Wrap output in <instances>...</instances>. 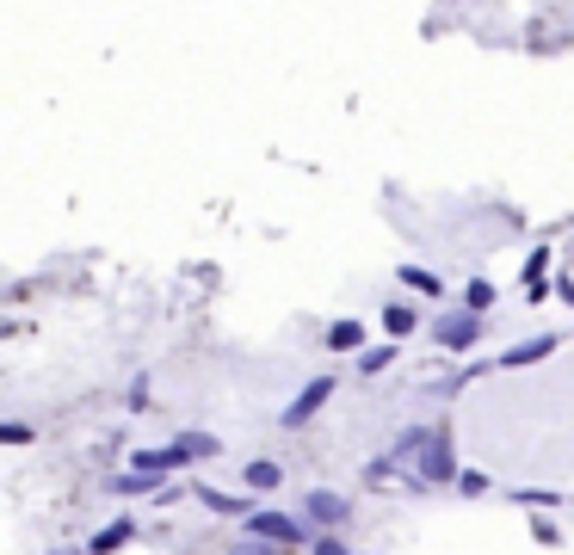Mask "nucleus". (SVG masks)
<instances>
[{"instance_id": "obj_14", "label": "nucleus", "mask_w": 574, "mask_h": 555, "mask_svg": "<svg viewBox=\"0 0 574 555\" xmlns=\"http://www.w3.org/2000/svg\"><path fill=\"white\" fill-rule=\"evenodd\" d=\"M161 488V475H124L118 481V494H155Z\"/></svg>"}, {"instance_id": "obj_16", "label": "nucleus", "mask_w": 574, "mask_h": 555, "mask_svg": "<svg viewBox=\"0 0 574 555\" xmlns=\"http://www.w3.org/2000/svg\"><path fill=\"white\" fill-rule=\"evenodd\" d=\"M389 358H396V352H389V346H377V352H365V358H358V370H383Z\"/></svg>"}, {"instance_id": "obj_4", "label": "nucleus", "mask_w": 574, "mask_h": 555, "mask_svg": "<svg viewBox=\"0 0 574 555\" xmlns=\"http://www.w3.org/2000/svg\"><path fill=\"white\" fill-rule=\"evenodd\" d=\"M130 463H136V475H167V469L186 463V451H179V444H173V451H136Z\"/></svg>"}, {"instance_id": "obj_1", "label": "nucleus", "mask_w": 574, "mask_h": 555, "mask_svg": "<svg viewBox=\"0 0 574 555\" xmlns=\"http://www.w3.org/2000/svg\"><path fill=\"white\" fill-rule=\"evenodd\" d=\"M247 537H260V543H303V525H297V518H284V512H254V518H247Z\"/></svg>"}, {"instance_id": "obj_8", "label": "nucleus", "mask_w": 574, "mask_h": 555, "mask_svg": "<svg viewBox=\"0 0 574 555\" xmlns=\"http://www.w3.org/2000/svg\"><path fill=\"white\" fill-rule=\"evenodd\" d=\"M124 543H130V518H118L112 531H99V537H93V555H112V549H124Z\"/></svg>"}, {"instance_id": "obj_13", "label": "nucleus", "mask_w": 574, "mask_h": 555, "mask_svg": "<svg viewBox=\"0 0 574 555\" xmlns=\"http://www.w3.org/2000/svg\"><path fill=\"white\" fill-rule=\"evenodd\" d=\"M328 346H334V352H352V346H358V321H340V327L328 333Z\"/></svg>"}, {"instance_id": "obj_6", "label": "nucleus", "mask_w": 574, "mask_h": 555, "mask_svg": "<svg viewBox=\"0 0 574 555\" xmlns=\"http://www.w3.org/2000/svg\"><path fill=\"white\" fill-rule=\"evenodd\" d=\"M309 518H315V525H340V518H346V500L321 488V494H309Z\"/></svg>"}, {"instance_id": "obj_2", "label": "nucleus", "mask_w": 574, "mask_h": 555, "mask_svg": "<svg viewBox=\"0 0 574 555\" xmlns=\"http://www.w3.org/2000/svg\"><path fill=\"white\" fill-rule=\"evenodd\" d=\"M328 395H334V377H315V383H309L291 407H284V426H309V420H315V407L328 401Z\"/></svg>"}, {"instance_id": "obj_3", "label": "nucleus", "mask_w": 574, "mask_h": 555, "mask_svg": "<svg viewBox=\"0 0 574 555\" xmlns=\"http://www.w3.org/2000/svg\"><path fill=\"white\" fill-rule=\"evenodd\" d=\"M420 481H457L451 438H439V432H433V444H426V463H420Z\"/></svg>"}, {"instance_id": "obj_5", "label": "nucleus", "mask_w": 574, "mask_h": 555, "mask_svg": "<svg viewBox=\"0 0 574 555\" xmlns=\"http://www.w3.org/2000/svg\"><path fill=\"white\" fill-rule=\"evenodd\" d=\"M470 340H476V315H451V321H439V346L463 352Z\"/></svg>"}, {"instance_id": "obj_9", "label": "nucleus", "mask_w": 574, "mask_h": 555, "mask_svg": "<svg viewBox=\"0 0 574 555\" xmlns=\"http://www.w3.org/2000/svg\"><path fill=\"white\" fill-rule=\"evenodd\" d=\"M247 488H278V463L254 457V463H247Z\"/></svg>"}, {"instance_id": "obj_7", "label": "nucleus", "mask_w": 574, "mask_h": 555, "mask_svg": "<svg viewBox=\"0 0 574 555\" xmlns=\"http://www.w3.org/2000/svg\"><path fill=\"white\" fill-rule=\"evenodd\" d=\"M550 352H556V340H525V346H513L500 364H537V358H550Z\"/></svg>"}, {"instance_id": "obj_15", "label": "nucleus", "mask_w": 574, "mask_h": 555, "mask_svg": "<svg viewBox=\"0 0 574 555\" xmlns=\"http://www.w3.org/2000/svg\"><path fill=\"white\" fill-rule=\"evenodd\" d=\"M402 278H408V284H414V290H426V296H439V278H433V272H414V266H408V272H402Z\"/></svg>"}, {"instance_id": "obj_17", "label": "nucleus", "mask_w": 574, "mask_h": 555, "mask_svg": "<svg viewBox=\"0 0 574 555\" xmlns=\"http://www.w3.org/2000/svg\"><path fill=\"white\" fill-rule=\"evenodd\" d=\"M315 555H346V543H334V537H328V543H315Z\"/></svg>"}, {"instance_id": "obj_18", "label": "nucleus", "mask_w": 574, "mask_h": 555, "mask_svg": "<svg viewBox=\"0 0 574 555\" xmlns=\"http://www.w3.org/2000/svg\"><path fill=\"white\" fill-rule=\"evenodd\" d=\"M235 555H272V549H266V543H260V537H254V543H241V549H235Z\"/></svg>"}, {"instance_id": "obj_12", "label": "nucleus", "mask_w": 574, "mask_h": 555, "mask_svg": "<svg viewBox=\"0 0 574 555\" xmlns=\"http://www.w3.org/2000/svg\"><path fill=\"white\" fill-rule=\"evenodd\" d=\"M198 506H210V512H247L241 500H229V494H217V488H198Z\"/></svg>"}, {"instance_id": "obj_10", "label": "nucleus", "mask_w": 574, "mask_h": 555, "mask_svg": "<svg viewBox=\"0 0 574 555\" xmlns=\"http://www.w3.org/2000/svg\"><path fill=\"white\" fill-rule=\"evenodd\" d=\"M179 451H186V457H217V438H210V432H186V438H179Z\"/></svg>"}, {"instance_id": "obj_11", "label": "nucleus", "mask_w": 574, "mask_h": 555, "mask_svg": "<svg viewBox=\"0 0 574 555\" xmlns=\"http://www.w3.org/2000/svg\"><path fill=\"white\" fill-rule=\"evenodd\" d=\"M383 327H389V333H396V340H402V333L414 327V309H408V303H396V309H383Z\"/></svg>"}]
</instances>
